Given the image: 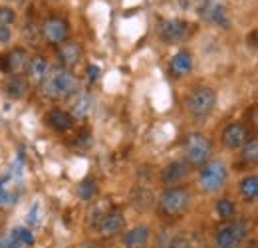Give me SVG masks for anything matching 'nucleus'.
<instances>
[{
    "label": "nucleus",
    "instance_id": "9d476101",
    "mask_svg": "<svg viewBox=\"0 0 258 248\" xmlns=\"http://www.w3.org/2000/svg\"><path fill=\"white\" fill-rule=\"evenodd\" d=\"M189 171H191V165L187 161H183V159L173 161V163H169L161 171V183L169 187L177 185V183H181L189 175Z\"/></svg>",
    "mask_w": 258,
    "mask_h": 248
},
{
    "label": "nucleus",
    "instance_id": "ddd939ff",
    "mask_svg": "<svg viewBox=\"0 0 258 248\" xmlns=\"http://www.w3.org/2000/svg\"><path fill=\"white\" fill-rule=\"evenodd\" d=\"M147 240H149V226H145V224H139V226L131 228L129 232H125V236H123V244L127 248L145 246Z\"/></svg>",
    "mask_w": 258,
    "mask_h": 248
},
{
    "label": "nucleus",
    "instance_id": "c756f323",
    "mask_svg": "<svg viewBox=\"0 0 258 248\" xmlns=\"http://www.w3.org/2000/svg\"><path fill=\"white\" fill-rule=\"evenodd\" d=\"M88 76H90V80H92V82L97 80V78H99V68L94 66V64H90V66H88Z\"/></svg>",
    "mask_w": 258,
    "mask_h": 248
},
{
    "label": "nucleus",
    "instance_id": "a878e982",
    "mask_svg": "<svg viewBox=\"0 0 258 248\" xmlns=\"http://www.w3.org/2000/svg\"><path fill=\"white\" fill-rule=\"evenodd\" d=\"M12 234L18 238V242H20L22 246H30V244H34L32 232H30L28 228H24V226H18V228H14V230H12Z\"/></svg>",
    "mask_w": 258,
    "mask_h": 248
},
{
    "label": "nucleus",
    "instance_id": "c85d7f7f",
    "mask_svg": "<svg viewBox=\"0 0 258 248\" xmlns=\"http://www.w3.org/2000/svg\"><path fill=\"white\" fill-rule=\"evenodd\" d=\"M12 38V32L8 26H0V44H8Z\"/></svg>",
    "mask_w": 258,
    "mask_h": 248
},
{
    "label": "nucleus",
    "instance_id": "bb28decb",
    "mask_svg": "<svg viewBox=\"0 0 258 248\" xmlns=\"http://www.w3.org/2000/svg\"><path fill=\"white\" fill-rule=\"evenodd\" d=\"M16 20V12L8 6H0V26H10Z\"/></svg>",
    "mask_w": 258,
    "mask_h": 248
},
{
    "label": "nucleus",
    "instance_id": "7c9ffc66",
    "mask_svg": "<svg viewBox=\"0 0 258 248\" xmlns=\"http://www.w3.org/2000/svg\"><path fill=\"white\" fill-rule=\"evenodd\" d=\"M171 248H193V246H191V242H189L187 238H177V240L171 244Z\"/></svg>",
    "mask_w": 258,
    "mask_h": 248
},
{
    "label": "nucleus",
    "instance_id": "aec40b11",
    "mask_svg": "<svg viewBox=\"0 0 258 248\" xmlns=\"http://www.w3.org/2000/svg\"><path fill=\"white\" fill-rule=\"evenodd\" d=\"M131 203L135 209L139 211H147L151 205H153V195L147 191V189H135L133 197H131Z\"/></svg>",
    "mask_w": 258,
    "mask_h": 248
},
{
    "label": "nucleus",
    "instance_id": "39448f33",
    "mask_svg": "<svg viewBox=\"0 0 258 248\" xmlns=\"http://www.w3.org/2000/svg\"><path fill=\"white\" fill-rule=\"evenodd\" d=\"M185 105H187V111L193 117H199V119L201 117H207L215 109V105H217V93H215V90H211L207 86L195 88L193 92H191V95L187 97Z\"/></svg>",
    "mask_w": 258,
    "mask_h": 248
},
{
    "label": "nucleus",
    "instance_id": "cd10ccee",
    "mask_svg": "<svg viewBox=\"0 0 258 248\" xmlns=\"http://www.w3.org/2000/svg\"><path fill=\"white\" fill-rule=\"evenodd\" d=\"M179 2L187 10H205L207 8V0H179Z\"/></svg>",
    "mask_w": 258,
    "mask_h": 248
},
{
    "label": "nucleus",
    "instance_id": "f3484780",
    "mask_svg": "<svg viewBox=\"0 0 258 248\" xmlns=\"http://www.w3.org/2000/svg\"><path fill=\"white\" fill-rule=\"evenodd\" d=\"M46 121H48V125H50L52 129H56V131H68V129L72 127V123H74V121H72V115L62 111V109H52V111H48Z\"/></svg>",
    "mask_w": 258,
    "mask_h": 248
},
{
    "label": "nucleus",
    "instance_id": "4468645a",
    "mask_svg": "<svg viewBox=\"0 0 258 248\" xmlns=\"http://www.w3.org/2000/svg\"><path fill=\"white\" fill-rule=\"evenodd\" d=\"M191 68H193V56H191V52L181 50V52H177V54L173 56V60H171V70H173L175 76H185V74L191 72Z\"/></svg>",
    "mask_w": 258,
    "mask_h": 248
},
{
    "label": "nucleus",
    "instance_id": "6e6552de",
    "mask_svg": "<svg viewBox=\"0 0 258 248\" xmlns=\"http://www.w3.org/2000/svg\"><path fill=\"white\" fill-rule=\"evenodd\" d=\"M68 34H70V26L64 18H58V16H50L42 22V36L46 38V42L50 44H64L68 40Z\"/></svg>",
    "mask_w": 258,
    "mask_h": 248
},
{
    "label": "nucleus",
    "instance_id": "0eeeda50",
    "mask_svg": "<svg viewBox=\"0 0 258 248\" xmlns=\"http://www.w3.org/2000/svg\"><path fill=\"white\" fill-rule=\"evenodd\" d=\"M159 36L165 44H179L189 36V24L179 18H169L159 22Z\"/></svg>",
    "mask_w": 258,
    "mask_h": 248
},
{
    "label": "nucleus",
    "instance_id": "7ed1b4c3",
    "mask_svg": "<svg viewBox=\"0 0 258 248\" xmlns=\"http://www.w3.org/2000/svg\"><path fill=\"white\" fill-rule=\"evenodd\" d=\"M226 177H228V171L223 161L219 159L207 161L199 173V187L203 193H217L225 187Z\"/></svg>",
    "mask_w": 258,
    "mask_h": 248
},
{
    "label": "nucleus",
    "instance_id": "b1692460",
    "mask_svg": "<svg viewBox=\"0 0 258 248\" xmlns=\"http://www.w3.org/2000/svg\"><path fill=\"white\" fill-rule=\"evenodd\" d=\"M96 193H97V183L94 179H84V181L78 185V197H80L82 201H90Z\"/></svg>",
    "mask_w": 258,
    "mask_h": 248
},
{
    "label": "nucleus",
    "instance_id": "20e7f679",
    "mask_svg": "<svg viewBox=\"0 0 258 248\" xmlns=\"http://www.w3.org/2000/svg\"><path fill=\"white\" fill-rule=\"evenodd\" d=\"M213 153V143L203 133H191L185 139V161L195 167H203Z\"/></svg>",
    "mask_w": 258,
    "mask_h": 248
},
{
    "label": "nucleus",
    "instance_id": "2f4dec72",
    "mask_svg": "<svg viewBox=\"0 0 258 248\" xmlns=\"http://www.w3.org/2000/svg\"><path fill=\"white\" fill-rule=\"evenodd\" d=\"M248 44H250L252 48H256V50H258V30H254L250 36H248Z\"/></svg>",
    "mask_w": 258,
    "mask_h": 248
},
{
    "label": "nucleus",
    "instance_id": "dca6fc26",
    "mask_svg": "<svg viewBox=\"0 0 258 248\" xmlns=\"http://www.w3.org/2000/svg\"><path fill=\"white\" fill-rule=\"evenodd\" d=\"M6 62H8V72H22L24 68H28V54L24 48H14L6 54Z\"/></svg>",
    "mask_w": 258,
    "mask_h": 248
},
{
    "label": "nucleus",
    "instance_id": "6ab92c4d",
    "mask_svg": "<svg viewBox=\"0 0 258 248\" xmlns=\"http://www.w3.org/2000/svg\"><path fill=\"white\" fill-rule=\"evenodd\" d=\"M26 88H28V84H26V80L20 78V76H12V78H8V80L4 82V93H6L8 97H12V99L22 97V95L26 93Z\"/></svg>",
    "mask_w": 258,
    "mask_h": 248
},
{
    "label": "nucleus",
    "instance_id": "9b49d317",
    "mask_svg": "<svg viewBox=\"0 0 258 248\" xmlns=\"http://www.w3.org/2000/svg\"><path fill=\"white\" fill-rule=\"evenodd\" d=\"M248 141V131L242 123H230L226 125L223 131V143L228 149H240Z\"/></svg>",
    "mask_w": 258,
    "mask_h": 248
},
{
    "label": "nucleus",
    "instance_id": "423d86ee",
    "mask_svg": "<svg viewBox=\"0 0 258 248\" xmlns=\"http://www.w3.org/2000/svg\"><path fill=\"white\" fill-rule=\"evenodd\" d=\"M246 236V224L242 220H228L217 228L215 242L219 248H236Z\"/></svg>",
    "mask_w": 258,
    "mask_h": 248
},
{
    "label": "nucleus",
    "instance_id": "2eb2a0df",
    "mask_svg": "<svg viewBox=\"0 0 258 248\" xmlns=\"http://www.w3.org/2000/svg\"><path fill=\"white\" fill-rule=\"evenodd\" d=\"M92 105H94V99L88 95V93H80L74 101H72V117L76 119H86L92 111Z\"/></svg>",
    "mask_w": 258,
    "mask_h": 248
},
{
    "label": "nucleus",
    "instance_id": "f8f14e48",
    "mask_svg": "<svg viewBox=\"0 0 258 248\" xmlns=\"http://www.w3.org/2000/svg\"><path fill=\"white\" fill-rule=\"evenodd\" d=\"M58 60L66 70L74 68L76 64L82 60V46L78 42H64L58 48Z\"/></svg>",
    "mask_w": 258,
    "mask_h": 248
},
{
    "label": "nucleus",
    "instance_id": "f257e3e1",
    "mask_svg": "<svg viewBox=\"0 0 258 248\" xmlns=\"http://www.w3.org/2000/svg\"><path fill=\"white\" fill-rule=\"evenodd\" d=\"M80 90V80L66 68H54L42 80V93L50 99H64Z\"/></svg>",
    "mask_w": 258,
    "mask_h": 248
},
{
    "label": "nucleus",
    "instance_id": "393cba45",
    "mask_svg": "<svg viewBox=\"0 0 258 248\" xmlns=\"http://www.w3.org/2000/svg\"><path fill=\"white\" fill-rule=\"evenodd\" d=\"M217 215L221 218H230L234 217V203L230 199H221L217 203Z\"/></svg>",
    "mask_w": 258,
    "mask_h": 248
},
{
    "label": "nucleus",
    "instance_id": "4be33fe9",
    "mask_svg": "<svg viewBox=\"0 0 258 248\" xmlns=\"http://www.w3.org/2000/svg\"><path fill=\"white\" fill-rule=\"evenodd\" d=\"M240 195L248 201L256 199L258 197V177L256 175H248L240 181Z\"/></svg>",
    "mask_w": 258,
    "mask_h": 248
},
{
    "label": "nucleus",
    "instance_id": "a211bd4d",
    "mask_svg": "<svg viewBox=\"0 0 258 248\" xmlns=\"http://www.w3.org/2000/svg\"><path fill=\"white\" fill-rule=\"evenodd\" d=\"M28 76L32 82H42L46 78V74L50 72V66H48V60L44 56H34L32 60L28 62Z\"/></svg>",
    "mask_w": 258,
    "mask_h": 248
},
{
    "label": "nucleus",
    "instance_id": "5701e85b",
    "mask_svg": "<svg viewBox=\"0 0 258 248\" xmlns=\"http://www.w3.org/2000/svg\"><path fill=\"white\" fill-rule=\"evenodd\" d=\"M209 18H211L215 24L223 26V28H228V26H230V20H228V16H226V10L221 4H213V6L209 8Z\"/></svg>",
    "mask_w": 258,
    "mask_h": 248
},
{
    "label": "nucleus",
    "instance_id": "473e14b6",
    "mask_svg": "<svg viewBox=\"0 0 258 248\" xmlns=\"http://www.w3.org/2000/svg\"><path fill=\"white\" fill-rule=\"evenodd\" d=\"M36 213H38V205H34V207H32L30 217H28V222H36Z\"/></svg>",
    "mask_w": 258,
    "mask_h": 248
},
{
    "label": "nucleus",
    "instance_id": "f03ea898",
    "mask_svg": "<svg viewBox=\"0 0 258 248\" xmlns=\"http://www.w3.org/2000/svg\"><path fill=\"white\" fill-rule=\"evenodd\" d=\"M191 203V193L183 187H171L167 191H163L157 207L165 217H179L189 209Z\"/></svg>",
    "mask_w": 258,
    "mask_h": 248
},
{
    "label": "nucleus",
    "instance_id": "1a4fd4ad",
    "mask_svg": "<svg viewBox=\"0 0 258 248\" xmlns=\"http://www.w3.org/2000/svg\"><path fill=\"white\" fill-rule=\"evenodd\" d=\"M125 226V217L119 211H109L105 217L96 224L99 236H115Z\"/></svg>",
    "mask_w": 258,
    "mask_h": 248
},
{
    "label": "nucleus",
    "instance_id": "412c9836",
    "mask_svg": "<svg viewBox=\"0 0 258 248\" xmlns=\"http://www.w3.org/2000/svg\"><path fill=\"white\" fill-rule=\"evenodd\" d=\"M240 159H242V163H246V165H254V163H258V137L248 139V141L242 145Z\"/></svg>",
    "mask_w": 258,
    "mask_h": 248
}]
</instances>
